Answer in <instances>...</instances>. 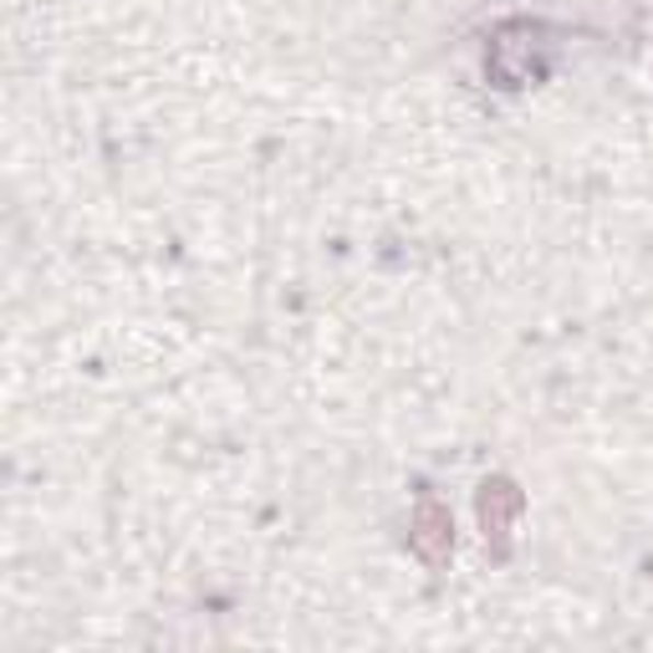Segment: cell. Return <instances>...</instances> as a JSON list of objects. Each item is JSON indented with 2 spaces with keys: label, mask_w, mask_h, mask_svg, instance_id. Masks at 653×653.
<instances>
[{
  "label": "cell",
  "mask_w": 653,
  "mask_h": 653,
  "mask_svg": "<svg viewBox=\"0 0 653 653\" xmlns=\"http://www.w3.org/2000/svg\"><path fill=\"white\" fill-rule=\"evenodd\" d=\"M516 490L505 485V480H495V485H485V501H480V516H485V536H505V526H511V516H516Z\"/></svg>",
  "instance_id": "cell-2"
},
{
  "label": "cell",
  "mask_w": 653,
  "mask_h": 653,
  "mask_svg": "<svg viewBox=\"0 0 653 653\" xmlns=\"http://www.w3.org/2000/svg\"><path fill=\"white\" fill-rule=\"evenodd\" d=\"M414 547L429 557V562H445V551H449V520L439 505H424L419 511V536H414Z\"/></svg>",
  "instance_id": "cell-1"
}]
</instances>
